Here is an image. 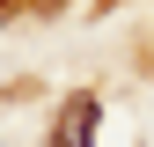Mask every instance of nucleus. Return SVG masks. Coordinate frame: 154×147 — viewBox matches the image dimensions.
Instances as JSON below:
<instances>
[{
    "instance_id": "f257e3e1",
    "label": "nucleus",
    "mask_w": 154,
    "mask_h": 147,
    "mask_svg": "<svg viewBox=\"0 0 154 147\" xmlns=\"http://www.w3.org/2000/svg\"><path fill=\"white\" fill-rule=\"evenodd\" d=\"M95 125H103V103H95V96H73V103L59 110L51 147H88V140H95Z\"/></svg>"
}]
</instances>
